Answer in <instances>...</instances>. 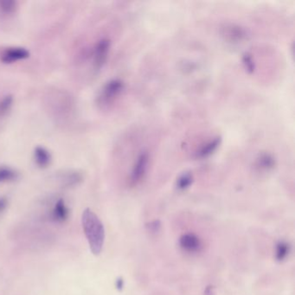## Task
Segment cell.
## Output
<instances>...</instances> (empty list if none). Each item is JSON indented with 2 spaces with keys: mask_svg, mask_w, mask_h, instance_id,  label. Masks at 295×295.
Instances as JSON below:
<instances>
[{
  "mask_svg": "<svg viewBox=\"0 0 295 295\" xmlns=\"http://www.w3.org/2000/svg\"><path fill=\"white\" fill-rule=\"evenodd\" d=\"M82 223L91 252L98 256L102 251L105 242V229L102 222L97 214L87 209L83 211Z\"/></svg>",
  "mask_w": 295,
  "mask_h": 295,
  "instance_id": "1",
  "label": "cell"
},
{
  "mask_svg": "<svg viewBox=\"0 0 295 295\" xmlns=\"http://www.w3.org/2000/svg\"><path fill=\"white\" fill-rule=\"evenodd\" d=\"M125 84L120 79H112L104 84L97 97V103L100 107H108L120 96Z\"/></svg>",
  "mask_w": 295,
  "mask_h": 295,
  "instance_id": "2",
  "label": "cell"
},
{
  "mask_svg": "<svg viewBox=\"0 0 295 295\" xmlns=\"http://www.w3.org/2000/svg\"><path fill=\"white\" fill-rule=\"evenodd\" d=\"M149 153L147 152H142L137 157L130 176V181L133 186L139 184L146 176L149 166Z\"/></svg>",
  "mask_w": 295,
  "mask_h": 295,
  "instance_id": "3",
  "label": "cell"
},
{
  "mask_svg": "<svg viewBox=\"0 0 295 295\" xmlns=\"http://www.w3.org/2000/svg\"><path fill=\"white\" fill-rule=\"evenodd\" d=\"M111 42L107 38L99 40L95 46L93 52L94 66L97 70L101 69L106 63L109 54Z\"/></svg>",
  "mask_w": 295,
  "mask_h": 295,
  "instance_id": "4",
  "label": "cell"
},
{
  "mask_svg": "<svg viewBox=\"0 0 295 295\" xmlns=\"http://www.w3.org/2000/svg\"><path fill=\"white\" fill-rule=\"evenodd\" d=\"M30 56L29 51L23 48H7L0 54V60L4 63H13L20 60L26 59Z\"/></svg>",
  "mask_w": 295,
  "mask_h": 295,
  "instance_id": "5",
  "label": "cell"
},
{
  "mask_svg": "<svg viewBox=\"0 0 295 295\" xmlns=\"http://www.w3.org/2000/svg\"><path fill=\"white\" fill-rule=\"evenodd\" d=\"M223 30L224 31L222 33V36L230 43H241L247 37V32L245 30L238 25H235V24L226 25L225 28H223Z\"/></svg>",
  "mask_w": 295,
  "mask_h": 295,
  "instance_id": "6",
  "label": "cell"
},
{
  "mask_svg": "<svg viewBox=\"0 0 295 295\" xmlns=\"http://www.w3.org/2000/svg\"><path fill=\"white\" fill-rule=\"evenodd\" d=\"M222 142V138L220 136L215 137L214 139L202 145L196 152L195 157L197 159H203L211 156L213 153L218 149L219 146Z\"/></svg>",
  "mask_w": 295,
  "mask_h": 295,
  "instance_id": "7",
  "label": "cell"
},
{
  "mask_svg": "<svg viewBox=\"0 0 295 295\" xmlns=\"http://www.w3.org/2000/svg\"><path fill=\"white\" fill-rule=\"evenodd\" d=\"M255 166L260 171L269 172L276 167V160L275 157L270 153H260L256 158Z\"/></svg>",
  "mask_w": 295,
  "mask_h": 295,
  "instance_id": "8",
  "label": "cell"
},
{
  "mask_svg": "<svg viewBox=\"0 0 295 295\" xmlns=\"http://www.w3.org/2000/svg\"><path fill=\"white\" fill-rule=\"evenodd\" d=\"M68 216H69V209L63 200H58L55 203L49 215L50 220L56 222H64L68 218Z\"/></svg>",
  "mask_w": 295,
  "mask_h": 295,
  "instance_id": "9",
  "label": "cell"
},
{
  "mask_svg": "<svg viewBox=\"0 0 295 295\" xmlns=\"http://www.w3.org/2000/svg\"><path fill=\"white\" fill-rule=\"evenodd\" d=\"M180 246L183 249H185L188 252H195L197 251L201 242L197 236H195L194 234H186L181 236L180 238Z\"/></svg>",
  "mask_w": 295,
  "mask_h": 295,
  "instance_id": "10",
  "label": "cell"
},
{
  "mask_svg": "<svg viewBox=\"0 0 295 295\" xmlns=\"http://www.w3.org/2000/svg\"><path fill=\"white\" fill-rule=\"evenodd\" d=\"M193 181H194V178H193V173L190 172L182 173L177 179V189L179 191H186L193 185Z\"/></svg>",
  "mask_w": 295,
  "mask_h": 295,
  "instance_id": "11",
  "label": "cell"
},
{
  "mask_svg": "<svg viewBox=\"0 0 295 295\" xmlns=\"http://www.w3.org/2000/svg\"><path fill=\"white\" fill-rule=\"evenodd\" d=\"M35 159L38 166L46 167L50 162V155L49 152L43 147H37L35 150Z\"/></svg>",
  "mask_w": 295,
  "mask_h": 295,
  "instance_id": "12",
  "label": "cell"
},
{
  "mask_svg": "<svg viewBox=\"0 0 295 295\" xmlns=\"http://www.w3.org/2000/svg\"><path fill=\"white\" fill-rule=\"evenodd\" d=\"M17 179V173L10 167H0V183L10 182Z\"/></svg>",
  "mask_w": 295,
  "mask_h": 295,
  "instance_id": "13",
  "label": "cell"
},
{
  "mask_svg": "<svg viewBox=\"0 0 295 295\" xmlns=\"http://www.w3.org/2000/svg\"><path fill=\"white\" fill-rule=\"evenodd\" d=\"M289 245L288 243L284 242H280L278 244L276 245V259L278 261H282L288 256L289 254Z\"/></svg>",
  "mask_w": 295,
  "mask_h": 295,
  "instance_id": "14",
  "label": "cell"
},
{
  "mask_svg": "<svg viewBox=\"0 0 295 295\" xmlns=\"http://www.w3.org/2000/svg\"><path fill=\"white\" fill-rule=\"evenodd\" d=\"M242 64L244 66L246 71L249 74H253L256 70V63L254 62L252 55L249 53H245L242 56Z\"/></svg>",
  "mask_w": 295,
  "mask_h": 295,
  "instance_id": "15",
  "label": "cell"
},
{
  "mask_svg": "<svg viewBox=\"0 0 295 295\" xmlns=\"http://www.w3.org/2000/svg\"><path fill=\"white\" fill-rule=\"evenodd\" d=\"M17 3L13 1H3L0 2V10L4 14H10L15 11Z\"/></svg>",
  "mask_w": 295,
  "mask_h": 295,
  "instance_id": "16",
  "label": "cell"
},
{
  "mask_svg": "<svg viewBox=\"0 0 295 295\" xmlns=\"http://www.w3.org/2000/svg\"><path fill=\"white\" fill-rule=\"evenodd\" d=\"M13 99L12 97H7L0 100V116L4 115L10 110V106H12Z\"/></svg>",
  "mask_w": 295,
  "mask_h": 295,
  "instance_id": "17",
  "label": "cell"
},
{
  "mask_svg": "<svg viewBox=\"0 0 295 295\" xmlns=\"http://www.w3.org/2000/svg\"><path fill=\"white\" fill-rule=\"evenodd\" d=\"M161 227V223L159 221H153V222H150L149 224L147 225V228L149 229L151 232L156 233L159 231Z\"/></svg>",
  "mask_w": 295,
  "mask_h": 295,
  "instance_id": "18",
  "label": "cell"
},
{
  "mask_svg": "<svg viewBox=\"0 0 295 295\" xmlns=\"http://www.w3.org/2000/svg\"><path fill=\"white\" fill-rule=\"evenodd\" d=\"M216 292H215V289L213 287H208L205 290V295H215Z\"/></svg>",
  "mask_w": 295,
  "mask_h": 295,
  "instance_id": "19",
  "label": "cell"
},
{
  "mask_svg": "<svg viewBox=\"0 0 295 295\" xmlns=\"http://www.w3.org/2000/svg\"><path fill=\"white\" fill-rule=\"evenodd\" d=\"M6 206V201L3 198H0V211H2Z\"/></svg>",
  "mask_w": 295,
  "mask_h": 295,
  "instance_id": "20",
  "label": "cell"
},
{
  "mask_svg": "<svg viewBox=\"0 0 295 295\" xmlns=\"http://www.w3.org/2000/svg\"><path fill=\"white\" fill-rule=\"evenodd\" d=\"M117 288H118V289H121V288H123V280H119V281H117Z\"/></svg>",
  "mask_w": 295,
  "mask_h": 295,
  "instance_id": "21",
  "label": "cell"
}]
</instances>
